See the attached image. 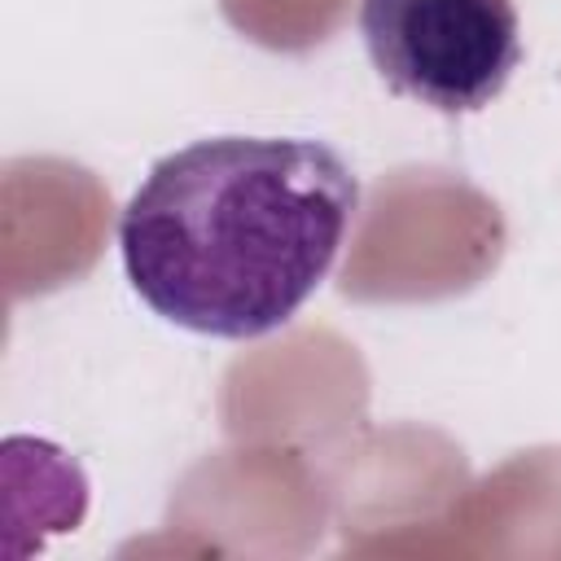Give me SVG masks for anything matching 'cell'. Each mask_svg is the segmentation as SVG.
Listing matches in <instances>:
<instances>
[{
    "label": "cell",
    "mask_w": 561,
    "mask_h": 561,
    "mask_svg": "<svg viewBox=\"0 0 561 561\" xmlns=\"http://www.w3.org/2000/svg\"><path fill=\"white\" fill-rule=\"evenodd\" d=\"M359 184L337 149L215 136L158 158L118 215L131 289L206 337H263L329 276Z\"/></svg>",
    "instance_id": "cell-1"
},
{
    "label": "cell",
    "mask_w": 561,
    "mask_h": 561,
    "mask_svg": "<svg viewBox=\"0 0 561 561\" xmlns=\"http://www.w3.org/2000/svg\"><path fill=\"white\" fill-rule=\"evenodd\" d=\"M377 75L443 114L491 105L522 61L513 0H359Z\"/></svg>",
    "instance_id": "cell-2"
}]
</instances>
